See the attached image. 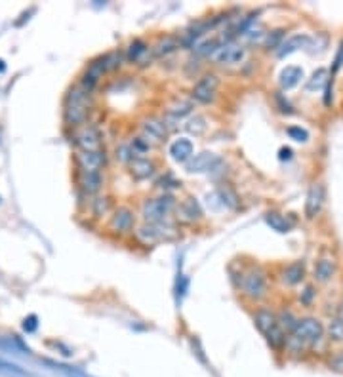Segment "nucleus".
Here are the masks:
<instances>
[{
  "label": "nucleus",
  "instance_id": "39",
  "mask_svg": "<svg viewBox=\"0 0 343 377\" xmlns=\"http://www.w3.org/2000/svg\"><path fill=\"white\" fill-rule=\"evenodd\" d=\"M317 296H319V290L314 288V284H305L300 290V294H298V303L309 309V307H313Z\"/></svg>",
  "mask_w": 343,
  "mask_h": 377
},
{
  "label": "nucleus",
  "instance_id": "43",
  "mask_svg": "<svg viewBox=\"0 0 343 377\" xmlns=\"http://www.w3.org/2000/svg\"><path fill=\"white\" fill-rule=\"evenodd\" d=\"M275 107H277L278 113H282V115H292L294 113L292 103L286 99L282 92H277V94H275Z\"/></svg>",
  "mask_w": 343,
  "mask_h": 377
},
{
  "label": "nucleus",
  "instance_id": "8",
  "mask_svg": "<svg viewBox=\"0 0 343 377\" xmlns=\"http://www.w3.org/2000/svg\"><path fill=\"white\" fill-rule=\"evenodd\" d=\"M174 219L177 225H198L205 219V210H202V206L195 196L187 195L183 196L182 200H177Z\"/></svg>",
  "mask_w": 343,
  "mask_h": 377
},
{
  "label": "nucleus",
  "instance_id": "16",
  "mask_svg": "<svg viewBox=\"0 0 343 377\" xmlns=\"http://www.w3.org/2000/svg\"><path fill=\"white\" fill-rule=\"evenodd\" d=\"M324 185L322 183H313L309 187V193H307L305 198V210H303V216H305L307 221H313L321 216L322 208H324Z\"/></svg>",
  "mask_w": 343,
  "mask_h": 377
},
{
  "label": "nucleus",
  "instance_id": "12",
  "mask_svg": "<svg viewBox=\"0 0 343 377\" xmlns=\"http://www.w3.org/2000/svg\"><path fill=\"white\" fill-rule=\"evenodd\" d=\"M73 143L79 147V151H97L103 149V134L99 126L88 122L81 128L73 130Z\"/></svg>",
  "mask_w": 343,
  "mask_h": 377
},
{
  "label": "nucleus",
  "instance_id": "24",
  "mask_svg": "<svg viewBox=\"0 0 343 377\" xmlns=\"http://www.w3.org/2000/svg\"><path fill=\"white\" fill-rule=\"evenodd\" d=\"M309 44H311V37H309L307 33H296V35L286 37V40L282 42V46L278 48L275 56H277L278 59H285L288 58V56L296 54V51L305 50Z\"/></svg>",
  "mask_w": 343,
  "mask_h": 377
},
{
  "label": "nucleus",
  "instance_id": "33",
  "mask_svg": "<svg viewBox=\"0 0 343 377\" xmlns=\"http://www.w3.org/2000/svg\"><path fill=\"white\" fill-rule=\"evenodd\" d=\"M216 193H218L219 200L223 204V208H227V210H237V208L241 206V196L237 195L234 188H231L229 185H225V183L219 185Z\"/></svg>",
  "mask_w": 343,
  "mask_h": 377
},
{
  "label": "nucleus",
  "instance_id": "9",
  "mask_svg": "<svg viewBox=\"0 0 343 377\" xmlns=\"http://www.w3.org/2000/svg\"><path fill=\"white\" fill-rule=\"evenodd\" d=\"M246 59H248V48H246V44L233 40V42L223 44V46L214 54L212 63L218 67H241Z\"/></svg>",
  "mask_w": 343,
  "mask_h": 377
},
{
  "label": "nucleus",
  "instance_id": "3",
  "mask_svg": "<svg viewBox=\"0 0 343 377\" xmlns=\"http://www.w3.org/2000/svg\"><path fill=\"white\" fill-rule=\"evenodd\" d=\"M175 206H177L175 195L159 193L154 196H147L139 206V219L141 223H164L172 219Z\"/></svg>",
  "mask_w": 343,
  "mask_h": 377
},
{
  "label": "nucleus",
  "instance_id": "7",
  "mask_svg": "<svg viewBox=\"0 0 343 377\" xmlns=\"http://www.w3.org/2000/svg\"><path fill=\"white\" fill-rule=\"evenodd\" d=\"M219 86H221V77L216 71H205L191 86L189 97L197 105H212L218 99Z\"/></svg>",
  "mask_w": 343,
  "mask_h": 377
},
{
  "label": "nucleus",
  "instance_id": "36",
  "mask_svg": "<svg viewBox=\"0 0 343 377\" xmlns=\"http://www.w3.org/2000/svg\"><path fill=\"white\" fill-rule=\"evenodd\" d=\"M328 82H330L328 69H324V67H319V69H317V71H313V74H311V77L307 79L305 90H307V92H317V90H324Z\"/></svg>",
  "mask_w": 343,
  "mask_h": 377
},
{
  "label": "nucleus",
  "instance_id": "6",
  "mask_svg": "<svg viewBox=\"0 0 343 377\" xmlns=\"http://www.w3.org/2000/svg\"><path fill=\"white\" fill-rule=\"evenodd\" d=\"M138 211L134 210L128 204H118L113 210V214L107 219V231L115 234L118 239L125 236H134V232L138 229Z\"/></svg>",
  "mask_w": 343,
  "mask_h": 377
},
{
  "label": "nucleus",
  "instance_id": "5",
  "mask_svg": "<svg viewBox=\"0 0 343 377\" xmlns=\"http://www.w3.org/2000/svg\"><path fill=\"white\" fill-rule=\"evenodd\" d=\"M290 335L300 341L307 348V353H314L321 345L328 343L326 334H324V324L317 316H301L298 326Z\"/></svg>",
  "mask_w": 343,
  "mask_h": 377
},
{
  "label": "nucleus",
  "instance_id": "4",
  "mask_svg": "<svg viewBox=\"0 0 343 377\" xmlns=\"http://www.w3.org/2000/svg\"><path fill=\"white\" fill-rule=\"evenodd\" d=\"M134 239L138 244L147 248H153L162 242H172L180 239V227L175 221H164V223H139Z\"/></svg>",
  "mask_w": 343,
  "mask_h": 377
},
{
  "label": "nucleus",
  "instance_id": "17",
  "mask_svg": "<svg viewBox=\"0 0 343 377\" xmlns=\"http://www.w3.org/2000/svg\"><path fill=\"white\" fill-rule=\"evenodd\" d=\"M79 188L82 191V195L88 198L102 195V191L105 188V174L103 172H79Z\"/></svg>",
  "mask_w": 343,
  "mask_h": 377
},
{
  "label": "nucleus",
  "instance_id": "34",
  "mask_svg": "<svg viewBox=\"0 0 343 377\" xmlns=\"http://www.w3.org/2000/svg\"><path fill=\"white\" fill-rule=\"evenodd\" d=\"M286 40V29L285 27H278V29H271L269 33H267V37H265V40H263V50L267 51H273V54H277V50L282 46V42Z\"/></svg>",
  "mask_w": 343,
  "mask_h": 377
},
{
  "label": "nucleus",
  "instance_id": "26",
  "mask_svg": "<svg viewBox=\"0 0 343 377\" xmlns=\"http://www.w3.org/2000/svg\"><path fill=\"white\" fill-rule=\"evenodd\" d=\"M324 334L330 345H343V305H340V309L330 316L324 326Z\"/></svg>",
  "mask_w": 343,
  "mask_h": 377
},
{
  "label": "nucleus",
  "instance_id": "32",
  "mask_svg": "<svg viewBox=\"0 0 343 377\" xmlns=\"http://www.w3.org/2000/svg\"><path fill=\"white\" fill-rule=\"evenodd\" d=\"M154 187L159 188L161 193H166V195H174L175 188H182V179H177L175 174L172 172H164V174H159L154 177Z\"/></svg>",
  "mask_w": 343,
  "mask_h": 377
},
{
  "label": "nucleus",
  "instance_id": "19",
  "mask_svg": "<svg viewBox=\"0 0 343 377\" xmlns=\"http://www.w3.org/2000/svg\"><path fill=\"white\" fill-rule=\"evenodd\" d=\"M195 154H197V152H195V143H193L189 138H185V136L172 139L168 143V157L174 160V162H177V164L185 166Z\"/></svg>",
  "mask_w": 343,
  "mask_h": 377
},
{
  "label": "nucleus",
  "instance_id": "44",
  "mask_svg": "<svg viewBox=\"0 0 343 377\" xmlns=\"http://www.w3.org/2000/svg\"><path fill=\"white\" fill-rule=\"evenodd\" d=\"M294 151L290 147H280V151H278V160H290L292 159Z\"/></svg>",
  "mask_w": 343,
  "mask_h": 377
},
{
  "label": "nucleus",
  "instance_id": "30",
  "mask_svg": "<svg viewBox=\"0 0 343 377\" xmlns=\"http://www.w3.org/2000/svg\"><path fill=\"white\" fill-rule=\"evenodd\" d=\"M265 337V343L269 345L271 351L273 353H285V347H286V341H288V334H286L285 330L280 328V324H277L275 328H271L267 334L263 335Z\"/></svg>",
  "mask_w": 343,
  "mask_h": 377
},
{
  "label": "nucleus",
  "instance_id": "31",
  "mask_svg": "<svg viewBox=\"0 0 343 377\" xmlns=\"http://www.w3.org/2000/svg\"><path fill=\"white\" fill-rule=\"evenodd\" d=\"M208 128H210V124H208V118L205 115H193L183 124V130L189 136H195V138H202Z\"/></svg>",
  "mask_w": 343,
  "mask_h": 377
},
{
  "label": "nucleus",
  "instance_id": "29",
  "mask_svg": "<svg viewBox=\"0 0 343 377\" xmlns=\"http://www.w3.org/2000/svg\"><path fill=\"white\" fill-rule=\"evenodd\" d=\"M265 223L278 234H288L294 229V221L290 218H286L285 214H280L277 210H269L265 214Z\"/></svg>",
  "mask_w": 343,
  "mask_h": 377
},
{
  "label": "nucleus",
  "instance_id": "20",
  "mask_svg": "<svg viewBox=\"0 0 343 377\" xmlns=\"http://www.w3.org/2000/svg\"><path fill=\"white\" fill-rule=\"evenodd\" d=\"M219 157L212 151H200L185 164L187 174H212V170L218 164Z\"/></svg>",
  "mask_w": 343,
  "mask_h": 377
},
{
  "label": "nucleus",
  "instance_id": "21",
  "mask_svg": "<svg viewBox=\"0 0 343 377\" xmlns=\"http://www.w3.org/2000/svg\"><path fill=\"white\" fill-rule=\"evenodd\" d=\"M151 50H153L154 59L168 58V56L175 54L177 50H182V38H180V35H174V33L161 35V37L151 44Z\"/></svg>",
  "mask_w": 343,
  "mask_h": 377
},
{
  "label": "nucleus",
  "instance_id": "42",
  "mask_svg": "<svg viewBox=\"0 0 343 377\" xmlns=\"http://www.w3.org/2000/svg\"><path fill=\"white\" fill-rule=\"evenodd\" d=\"M265 37H267V33H265V29H262V27H252V29L246 33V35H242V40L248 44H254V42H260L263 44V40H265Z\"/></svg>",
  "mask_w": 343,
  "mask_h": 377
},
{
  "label": "nucleus",
  "instance_id": "27",
  "mask_svg": "<svg viewBox=\"0 0 343 377\" xmlns=\"http://www.w3.org/2000/svg\"><path fill=\"white\" fill-rule=\"evenodd\" d=\"M115 200L111 195H97L94 198H90V211H92V218L94 219H103L109 218L113 210H115Z\"/></svg>",
  "mask_w": 343,
  "mask_h": 377
},
{
  "label": "nucleus",
  "instance_id": "28",
  "mask_svg": "<svg viewBox=\"0 0 343 377\" xmlns=\"http://www.w3.org/2000/svg\"><path fill=\"white\" fill-rule=\"evenodd\" d=\"M223 44L225 42L221 40V37H206L191 51H193V56L197 59H212L214 54H216Z\"/></svg>",
  "mask_w": 343,
  "mask_h": 377
},
{
  "label": "nucleus",
  "instance_id": "38",
  "mask_svg": "<svg viewBox=\"0 0 343 377\" xmlns=\"http://www.w3.org/2000/svg\"><path fill=\"white\" fill-rule=\"evenodd\" d=\"M128 143H130L131 151H134V157H136V159H138V157H149V152L154 149V145H151V143H149V141H147L141 134L134 136Z\"/></svg>",
  "mask_w": 343,
  "mask_h": 377
},
{
  "label": "nucleus",
  "instance_id": "14",
  "mask_svg": "<svg viewBox=\"0 0 343 377\" xmlns=\"http://www.w3.org/2000/svg\"><path fill=\"white\" fill-rule=\"evenodd\" d=\"M74 162L79 172H103L109 162V154L105 151V147L97 151H77Z\"/></svg>",
  "mask_w": 343,
  "mask_h": 377
},
{
  "label": "nucleus",
  "instance_id": "37",
  "mask_svg": "<svg viewBox=\"0 0 343 377\" xmlns=\"http://www.w3.org/2000/svg\"><path fill=\"white\" fill-rule=\"evenodd\" d=\"M277 319L280 328H282L288 335L292 334L296 326H298V322H300V316H298L292 309H280V311L277 312Z\"/></svg>",
  "mask_w": 343,
  "mask_h": 377
},
{
  "label": "nucleus",
  "instance_id": "23",
  "mask_svg": "<svg viewBox=\"0 0 343 377\" xmlns=\"http://www.w3.org/2000/svg\"><path fill=\"white\" fill-rule=\"evenodd\" d=\"M303 79H305L303 67L286 65L285 69L278 73V88H280V92H290L294 88L300 86Z\"/></svg>",
  "mask_w": 343,
  "mask_h": 377
},
{
  "label": "nucleus",
  "instance_id": "25",
  "mask_svg": "<svg viewBox=\"0 0 343 377\" xmlns=\"http://www.w3.org/2000/svg\"><path fill=\"white\" fill-rule=\"evenodd\" d=\"M336 262L328 257V255H322L319 257L317 262H314L313 267V280L317 284H328L334 280V276H336Z\"/></svg>",
  "mask_w": 343,
  "mask_h": 377
},
{
  "label": "nucleus",
  "instance_id": "35",
  "mask_svg": "<svg viewBox=\"0 0 343 377\" xmlns=\"http://www.w3.org/2000/svg\"><path fill=\"white\" fill-rule=\"evenodd\" d=\"M103 61H105V67H107V73H117V71H122L126 67V58L125 51L122 50H111L107 54H102Z\"/></svg>",
  "mask_w": 343,
  "mask_h": 377
},
{
  "label": "nucleus",
  "instance_id": "22",
  "mask_svg": "<svg viewBox=\"0 0 343 377\" xmlns=\"http://www.w3.org/2000/svg\"><path fill=\"white\" fill-rule=\"evenodd\" d=\"M252 320H254V326L257 328V332L262 335H265L271 328H275L278 324L277 311H273L267 305H257L254 312H252Z\"/></svg>",
  "mask_w": 343,
  "mask_h": 377
},
{
  "label": "nucleus",
  "instance_id": "2",
  "mask_svg": "<svg viewBox=\"0 0 343 377\" xmlns=\"http://www.w3.org/2000/svg\"><path fill=\"white\" fill-rule=\"evenodd\" d=\"M92 113V94H88L84 88L79 84H74L73 88H69V92L65 95L63 102V122L69 128H81L84 124H88Z\"/></svg>",
  "mask_w": 343,
  "mask_h": 377
},
{
  "label": "nucleus",
  "instance_id": "41",
  "mask_svg": "<svg viewBox=\"0 0 343 377\" xmlns=\"http://www.w3.org/2000/svg\"><path fill=\"white\" fill-rule=\"evenodd\" d=\"M286 136L296 141V143H307L309 141V131L301 126H288L286 128Z\"/></svg>",
  "mask_w": 343,
  "mask_h": 377
},
{
  "label": "nucleus",
  "instance_id": "13",
  "mask_svg": "<svg viewBox=\"0 0 343 377\" xmlns=\"http://www.w3.org/2000/svg\"><path fill=\"white\" fill-rule=\"evenodd\" d=\"M107 67H105V61H103V56H97L94 58L84 69L81 80H79V86L84 88L88 94H94L97 86L102 84V80L107 77Z\"/></svg>",
  "mask_w": 343,
  "mask_h": 377
},
{
  "label": "nucleus",
  "instance_id": "10",
  "mask_svg": "<svg viewBox=\"0 0 343 377\" xmlns=\"http://www.w3.org/2000/svg\"><path fill=\"white\" fill-rule=\"evenodd\" d=\"M139 134L151 143V145L159 147L164 145L170 138V130L162 120V116H143L139 120Z\"/></svg>",
  "mask_w": 343,
  "mask_h": 377
},
{
  "label": "nucleus",
  "instance_id": "15",
  "mask_svg": "<svg viewBox=\"0 0 343 377\" xmlns=\"http://www.w3.org/2000/svg\"><path fill=\"white\" fill-rule=\"evenodd\" d=\"M128 174L136 182H149L159 175V164L151 157H138L128 164Z\"/></svg>",
  "mask_w": 343,
  "mask_h": 377
},
{
  "label": "nucleus",
  "instance_id": "40",
  "mask_svg": "<svg viewBox=\"0 0 343 377\" xmlns=\"http://www.w3.org/2000/svg\"><path fill=\"white\" fill-rule=\"evenodd\" d=\"M115 159H117L120 164L128 166L131 160L136 159V157H134V151H131L130 143H120V145L115 149Z\"/></svg>",
  "mask_w": 343,
  "mask_h": 377
},
{
  "label": "nucleus",
  "instance_id": "1",
  "mask_svg": "<svg viewBox=\"0 0 343 377\" xmlns=\"http://www.w3.org/2000/svg\"><path fill=\"white\" fill-rule=\"evenodd\" d=\"M237 290L241 291L242 299L250 305H263L271 296V278L267 268L252 263L248 268H244L242 280Z\"/></svg>",
  "mask_w": 343,
  "mask_h": 377
},
{
  "label": "nucleus",
  "instance_id": "18",
  "mask_svg": "<svg viewBox=\"0 0 343 377\" xmlns=\"http://www.w3.org/2000/svg\"><path fill=\"white\" fill-rule=\"evenodd\" d=\"M280 282L285 284L286 288H296V286H301L305 282L307 278V265L303 259H296V262H290L288 265L282 267L280 271Z\"/></svg>",
  "mask_w": 343,
  "mask_h": 377
},
{
  "label": "nucleus",
  "instance_id": "11",
  "mask_svg": "<svg viewBox=\"0 0 343 377\" xmlns=\"http://www.w3.org/2000/svg\"><path fill=\"white\" fill-rule=\"evenodd\" d=\"M122 51H125L126 65L131 67H147L149 65L147 61H153L154 59L153 50H151V44L141 37L131 38L130 42L122 48Z\"/></svg>",
  "mask_w": 343,
  "mask_h": 377
}]
</instances>
